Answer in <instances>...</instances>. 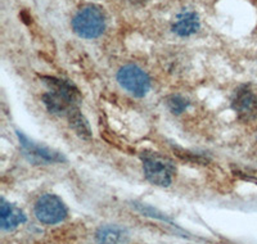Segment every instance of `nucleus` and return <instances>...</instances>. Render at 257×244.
Returning <instances> with one entry per match:
<instances>
[{
	"label": "nucleus",
	"mask_w": 257,
	"mask_h": 244,
	"mask_svg": "<svg viewBox=\"0 0 257 244\" xmlns=\"http://www.w3.org/2000/svg\"><path fill=\"white\" fill-rule=\"evenodd\" d=\"M41 79L48 86V91L43 95V103L50 113L68 117L79 109L80 93L71 82L50 76H43Z\"/></svg>",
	"instance_id": "f257e3e1"
},
{
	"label": "nucleus",
	"mask_w": 257,
	"mask_h": 244,
	"mask_svg": "<svg viewBox=\"0 0 257 244\" xmlns=\"http://www.w3.org/2000/svg\"><path fill=\"white\" fill-rule=\"evenodd\" d=\"M73 31L82 39H95L104 31V15L98 7L86 6L81 8L72 20Z\"/></svg>",
	"instance_id": "f03ea898"
},
{
	"label": "nucleus",
	"mask_w": 257,
	"mask_h": 244,
	"mask_svg": "<svg viewBox=\"0 0 257 244\" xmlns=\"http://www.w3.org/2000/svg\"><path fill=\"white\" fill-rule=\"evenodd\" d=\"M147 180L157 186H169L175 172L173 162L158 153H144L142 156Z\"/></svg>",
	"instance_id": "7ed1b4c3"
},
{
	"label": "nucleus",
	"mask_w": 257,
	"mask_h": 244,
	"mask_svg": "<svg viewBox=\"0 0 257 244\" xmlns=\"http://www.w3.org/2000/svg\"><path fill=\"white\" fill-rule=\"evenodd\" d=\"M34 213L39 222L44 225H57L67 217V208L61 198L54 194L41 195L34 206Z\"/></svg>",
	"instance_id": "20e7f679"
},
{
	"label": "nucleus",
	"mask_w": 257,
	"mask_h": 244,
	"mask_svg": "<svg viewBox=\"0 0 257 244\" xmlns=\"http://www.w3.org/2000/svg\"><path fill=\"white\" fill-rule=\"evenodd\" d=\"M117 80L126 91L137 98L146 96L151 89V80L148 75L134 64L123 66L117 73Z\"/></svg>",
	"instance_id": "39448f33"
},
{
	"label": "nucleus",
	"mask_w": 257,
	"mask_h": 244,
	"mask_svg": "<svg viewBox=\"0 0 257 244\" xmlns=\"http://www.w3.org/2000/svg\"><path fill=\"white\" fill-rule=\"evenodd\" d=\"M231 107L239 119L253 121L257 118V93L248 86L239 87L231 99Z\"/></svg>",
	"instance_id": "423d86ee"
},
{
	"label": "nucleus",
	"mask_w": 257,
	"mask_h": 244,
	"mask_svg": "<svg viewBox=\"0 0 257 244\" xmlns=\"http://www.w3.org/2000/svg\"><path fill=\"white\" fill-rule=\"evenodd\" d=\"M17 137L21 143V146L24 148L25 153H26V156H29L30 160L34 161V162L56 163L64 161V157L62 154H59L58 152L52 151V149L47 148V147L39 146V144L34 143L32 140H30L27 137H25L20 131H17Z\"/></svg>",
	"instance_id": "0eeeda50"
},
{
	"label": "nucleus",
	"mask_w": 257,
	"mask_h": 244,
	"mask_svg": "<svg viewBox=\"0 0 257 244\" xmlns=\"http://www.w3.org/2000/svg\"><path fill=\"white\" fill-rule=\"evenodd\" d=\"M201 27L199 17L194 12H181L173 25V31L181 38L194 35Z\"/></svg>",
	"instance_id": "6e6552de"
},
{
	"label": "nucleus",
	"mask_w": 257,
	"mask_h": 244,
	"mask_svg": "<svg viewBox=\"0 0 257 244\" xmlns=\"http://www.w3.org/2000/svg\"><path fill=\"white\" fill-rule=\"evenodd\" d=\"M96 244H127L128 234L118 225H104L95 234Z\"/></svg>",
	"instance_id": "1a4fd4ad"
},
{
	"label": "nucleus",
	"mask_w": 257,
	"mask_h": 244,
	"mask_svg": "<svg viewBox=\"0 0 257 244\" xmlns=\"http://www.w3.org/2000/svg\"><path fill=\"white\" fill-rule=\"evenodd\" d=\"M2 227L4 230H12L18 225L24 224L26 221V216L20 208L6 201H2Z\"/></svg>",
	"instance_id": "9d476101"
},
{
	"label": "nucleus",
	"mask_w": 257,
	"mask_h": 244,
	"mask_svg": "<svg viewBox=\"0 0 257 244\" xmlns=\"http://www.w3.org/2000/svg\"><path fill=\"white\" fill-rule=\"evenodd\" d=\"M67 118L68 122H70L71 128L73 129V131H75L80 138H82V139H89V138L91 137L90 126H89L86 118L81 114L80 109L75 110V112L71 113Z\"/></svg>",
	"instance_id": "9b49d317"
},
{
	"label": "nucleus",
	"mask_w": 257,
	"mask_h": 244,
	"mask_svg": "<svg viewBox=\"0 0 257 244\" xmlns=\"http://www.w3.org/2000/svg\"><path fill=\"white\" fill-rule=\"evenodd\" d=\"M166 104L173 113L180 114L187 109L188 105H189V102H188L184 96L175 95V94H174V95H170L169 98L166 99Z\"/></svg>",
	"instance_id": "f8f14e48"
},
{
	"label": "nucleus",
	"mask_w": 257,
	"mask_h": 244,
	"mask_svg": "<svg viewBox=\"0 0 257 244\" xmlns=\"http://www.w3.org/2000/svg\"><path fill=\"white\" fill-rule=\"evenodd\" d=\"M45 244H67V243H66V241H63V243H62V241L56 240V241H48V243H45Z\"/></svg>",
	"instance_id": "ddd939ff"
},
{
	"label": "nucleus",
	"mask_w": 257,
	"mask_h": 244,
	"mask_svg": "<svg viewBox=\"0 0 257 244\" xmlns=\"http://www.w3.org/2000/svg\"><path fill=\"white\" fill-rule=\"evenodd\" d=\"M133 2H134V3H143L144 0H133Z\"/></svg>",
	"instance_id": "4468645a"
}]
</instances>
